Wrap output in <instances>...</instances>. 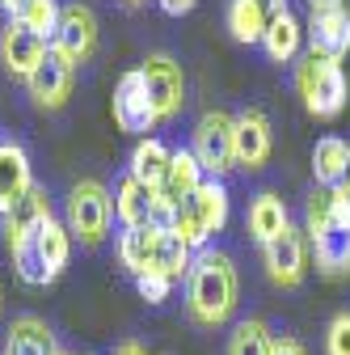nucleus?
<instances>
[{"label": "nucleus", "mask_w": 350, "mask_h": 355, "mask_svg": "<svg viewBox=\"0 0 350 355\" xmlns=\"http://www.w3.org/2000/svg\"><path fill=\"white\" fill-rule=\"evenodd\" d=\"M304 38H308L313 55H325V60L342 64L346 51H350V9H346V0H308Z\"/></svg>", "instance_id": "obj_6"}, {"label": "nucleus", "mask_w": 350, "mask_h": 355, "mask_svg": "<svg viewBox=\"0 0 350 355\" xmlns=\"http://www.w3.org/2000/svg\"><path fill=\"white\" fill-rule=\"evenodd\" d=\"M122 5H144V0H122Z\"/></svg>", "instance_id": "obj_38"}, {"label": "nucleus", "mask_w": 350, "mask_h": 355, "mask_svg": "<svg viewBox=\"0 0 350 355\" xmlns=\"http://www.w3.org/2000/svg\"><path fill=\"white\" fill-rule=\"evenodd\" d=\"M342 187L350 191V161H346V173H342Z\"/></svg>", "instance_id": "obj_37"}, {"label": "nucleus", "mask_w": 350, "mask_h": 355, "mask_svg": "<svg viewBox=\"0 0 350 355\" xmlns=\"http://www.w3.org/2000/svg\"><path fill=\"white\" fill-rule=\"evenodd\" d=\"M287 9V0H228V9H224V26L237 42H261V34H266V21L275 13Z\"/></svg>", "instance_id": "obj_16"}, {"label": "nucleus", "mask_w": 350, "mask_h": 355, "mask_svg": "<svg viewBox=\"0 0 350 355\" xmlns=\"http://www.w3.org/2000/svg\"><path fill=\"white\" fill-rule=\"evenodd\" d=\"M55 351H59L55 334L42 318H34V313L13 318V326L5 334V355H55Z\"/></svg>", "instance_id": "obj_23"}, {"label": "nucleus", "mask_w": 350, "mask_h": 355, "mask_svg": "<svg viewBox=\"0 0 350 355\" xmlns=\"http://www.w3.org/2000/svg\"><path fill=\"white\" fill-rule=\"evenodd\" d=\"M55 355H72V351H64V347H59V351H55Z\"/></svg>", "instance_id": "obj_40"}, {"label": "nucleus", "mask_w": 350, "mask_h": 355, "mask_svg": "<svg viewBox=\"0 0 350 355\" xmlns=\"http://www.w3.org/2000/svg\"><path fill=\"white\" fill-rule=\"evenodd\" d=\"M152 207H156V191L136 182L131 173L118 178L114 187V216L122 229H136V225H152Z\"/></svg>", "instance_id": "obj_21"}, {"label": "nucleus", "mask_w": 350, "mask_h": 355, "mask_svg": "<svg viewBox=\"0 0 350 355\" xmlns=\"http://www.w3.org/2000/svg\"><path fill=\"white\" fill-rule=\"evenodd\" d=\"M89 355H93V351H89Z\"/></svg>", "instance_id": "obj_41"}, {"label": "nucleus", "mask_w": 350, "mask_h": 355, "mask_svg": "<svg viewBox=\"0 0 350 355\" xmlns=\"http://www.w3.org/2000/svg\"><path fill=\"white\" fill-rule=\"evenodd\" d=\"M156 5H160V9H165L169 17H186V13H190V9L199 5V0H156Z\"/></svg>", "instance_id": "obj_34"}, {"label": "nucleus", "mask_w": 350, "mask_h": 355, "mask_svg": "<svg viewBox=\"0 0 350 355\" xmlns=\"http://www.w3.org/2000/svg\"><path fill=\"white\" fill-rule=\"evenodd\" d=\"M325 355H350V309L333 313V322L325 326Z\"/></svg>", "instance_id": "obj_30"}, {"label": "nucleus", "mask_w": 350, "mask_h": 355, "mask_svg": "<svg viewBox=\"0 0 350 355\" xmlns=\"http://www.w3.org/2000/svg\"><path fill=\"white\" fill-rule=\"evenodd\" d=\"M270 355H308V347H304L295 334H275V343H270Z\"/></svg>", "instance_id": "obj_33"}, {"label": "nucleus", "mask_w": 350, "mask_h": 355, "mask_svg": "<svg viewBox=\"0 0 350 355\" xmlns=\"http://www.w3.org/2000/svg\"><path fill=\"white\" fill-rule=\"evenodd\" d=\"M203 178H207V173H203V165L194 161L190 148H173V153H169V169H165V182H160L156 195L182 207V203L203 187Z\"/></svg>", "instance_id": "obj_20"}, {"label": "nucleus", "mask_w": 350, "mask_h": 355, "mask_svg": "<svg viewBox=\"0 0 350 355\" xmlns=\"http://www.w3.org/2000/svg\"><path fill=\"white\" fill-rule=\"evenodd\" d=\"M34 187V169H30V153L9 140V136H0V216H9Z\"/></svg>", "instance_id": "obj_15"}, {"label": "nucleus", "mask_w": 350, "mask_h": 355, "mask_svg": "<svg viewBox=\"0 0 350 355\" xmlns=\"http://www.w3.org/2000/svg\"><path fill=\"white\" fill-rule=\"evenodd\" d=\"M313 258L325 279L350 275V229H329V233L313 237Z\"/></svg>", "instance_id": "obj_25"}, {"label": "nucleus", "mask_w": 350, "mask_h": 355, "mask_svg": "<svg viewBox=\"0 0 350 355\" xmlns=\"http://www.w3.org/2000/svg\"><path fill=\"white\" fill-rule=\"evenodd\" d=\"M110 110H114V123H118L122 131H131V136H140V140H144L148 131L160 123L140 68H131V72H122V76H118L114 98H110Z\"/></svg>", "instance_id": "obj_8"}, {"label": "nucleus", "mask_w": 350, "mask_h": 355, "mask_svg": "<svg viewBox=\"0 0 350 355\" xmlns=\"http://www.w3.org/2000/svg\"><path fill=\"white\" fill-rule=\"evenodd\" d=\"M190 153L207 178H224L228 169H237V161H232V114L207 110L190 131Z\"/></svg>", "instance_id": "obj_7"}, {"label": "nucleus", "mask_w": 350, "mask_h": 355, "mask_svg": "<svg viewBox=\"0 0 350 355\" xmlns=\"http://www.w3.org/2000/svg\"><path fill=\"white\" fill-rule=\"evenodd\" d=\"M59 13H64L59 0H30V5L21 9V17H17V21H26L34 34H42V38L51 42V34H55V26H59Z\"/></svg>", "instance_id": "obj_29"}, {"label": "nucleus", "mask_w": 350, "mask_h": 355, "mask_svg": "<svg viewBox=\"0 0 350 355\" xmlns=\"http://www.w3.org/2000/svg\"><path fill=\"white\" fill-rule=\"evenodd\" d=\"M295 94L304 102V110H308L313 119H338L346 110V94H350V85H346V72L338 60H325V55H304L295 60Z\"/></svg>", "instance_id": "obj_4"}, {"label": "nucleus", "mask_w": 350, "mask_h": 355, "mask_svg": "<svg viewBox=\"0 0 350 355\" xmlns=\"http://www.w3.org/2000/svg\"><path fill=\"white\" fill-rule=\"evenodd\" d=\"M114 355H148V351H144V347H140L136 338H122V343L114 347Z\"/></svg>", "instance_id": "obj_35"}, {"label": "nucleus", "mask_w": 350, "mask_h": 355, "mask_svg": "<svg viewBox=\"0 0 350 355\" xmlns=\"http://www.w3.org/2000/svg\"><path fill=\"white\" fill-rule=\"evenodd\" d=\"M346 161H350V144L338 140V136H321L317 148H313V178H317V187H342Z\"/></svg>", "instance_id": "obj_26"}, {"label": "nucleus", "mask_w": 350, "mask_h": 355, "mask_svg": "<svg viewBox=\"0 0 350 355\" xmlns=\"http://www.w3.org/2000/svg\"><path fill=\"white\" fill-rule=\"evenodd\" d=\"M110 220H114V195L98 178H80L64 199V229L80 245H102L110 237Z\"/></svg>", "instance_id": "obj_5"}, {"label": "nucleus", "mask_w": 350, "mask_h": 355, "mask_svg": "<svg viewBox=\"0 0 350 355\" xmlns=\"http://www.w3.org/2000/svg\"><path fill=\"white\" fill-rule=\"evenodd\" d=\"M237 300H241V275H237V262L224 250H199L190 271H186V313L194 326H224L237 313Z\"/></svg>", "instance_id": "obj_1"}, {"label": "nucleus", "mask_w": 350, "mask_h": 355, "mask_svg": "<svg viewBox=\"0 0 350 355\" xmlns=\"http://www.w3.org/2000/svg\"><path fill=\"white\" fill-rule=\"evenodd\" d=\"M329 229H338L333 225V187H313L308 199H304V233L313 241Z\"/></svg>", "instance_id": "obj_27"}, {"label": "nucleus", "mask_w": 350, "mask_h": 355, "mask_svg": "<svg viewBox=\"0 0 350 355\" xmlns=\"http://www.w3.org/2000/svg\"><path fill=\"white\" fill-rule=\"evenodd\" d=\"M51 216V195H47V187H30V195L9 211V216H0V233H5V250L13 254L38 225H42V220H47Z\"/></svg>", "instance_id": "obj_17"}, {"label": "nucleus", "mask_w": 350, "mask_h": 355, "mask_svg": "<svg viewBox=\"0 0 350 355\" xmlns=\"http://www.w3.org/2000/svg\"><path fill=\"white\" fill-rule=\"evenodd\" d=\"M270 148H275V127L257 106L232 114V161H237V169H249V173L261 169L270 161Z\"/></svg>", "instance_id": "obj_12"}, {"label": "nucleus", "mask_w": 350, "mask_h": 355, "mask_svg": "<svg viewBox=\"0 0 350 355\" xmlns=\"http://www.w3.org/2000/svg\"><path fill=\"white\" fill-rule=\"evenodd\" d=\"M333 225L350 229V191L346 187H333Z\"/></svg>", "instance_id": "obj_32"}, {"label": "nucleus", "mask_w": 350, "mask_h": 355, "mask_svg": "<svg viewBox=\"0 0 350 355\" xmlns=\"http://www.w3.org/2000/svg\"><path fill=\"white\" fill-rule=\"evenodd\" d=\"M291 225V216H287V203L275 195V191H257L249 199V211H245V229L257 245H270L283 229Z\"/></svg>", "instance_id": "obj_19"}, {"label": "nucleus", "mask_w": 350, "mask_h": 355, "mask_svg": "<svg viewBox=\"0 0 350 355\" xmlns=\"http://www.w3.org/2000/svg\"><path fill=\"white\" fill-rule=\"evenodd\" d=\"M118 262L127 266L131 275H165L178 284L186 271L194 254L173 237L169 229H156V225H136V229H122L118 233Z\"/></svg>", "instance_id": "obj_2"}, {"label": "nucleus", "mask_w": 350, "mask_h": 355, "mask_svg": "<svg viewBox=\"0 0 350 355\" xmlns=\"http://www.w3.org/2000/svg\"><path fill=\"white\" fill-rule=\"evenodd\" d=\"M169 153H173V148H165L156 136H144L136 148H131L127 173L136 178V182H144V187L160 191V182H165V169H169Z\"/></svg>", "instance_id": "obj_24"}, {"label": "nucleus", "mask_w": 350, "mask_h": 355, "mask_svg": "<svg viewBox=\"0 0 350 355\" xmlns=\"http://www.w3.org/2000/svg\"><path fill=\"white\" fill-rule=\"evenodd\" d=\"M51 51L64 55L72 68H80L84 60L98 51V13H93L89 5H80V0L64 5L59 26H55V34H51Z\"/></svg>", "instance_id": "obj_9"}, {"label": "nucleus", "mask_w": 350, "mask_h": 355, "mask_svg": "<svg viewBox=\"0 0 350 355\" xmlns=\"http://www.w3.org/2000/svg\"><path fill=\"white\" fill-rule=\"evenodd\" d=\"M136 288H140V296H144L148 304H165V300H169L173 279H165V275H140V279H136Z\"/></svg>", "instance_id": "obj_31"}, {"label": "nucleus", "mask_w": 350, "mask_h": 355, "mask_svg": "<svg viewBox=\"0 0 350 355\" xmlns=\"http://www.w3.org/2000/svg\"><path fill=\"white\" fill-rule=\"evenodd\" d=\"M72 85H76V68L64 55H55V51H47V60H42L30 72V80H26L34 106H42V110H59L72 98Z\"/></svg>", "instance_id": "obj_14"}, {"label": "nucleus", "mask_w": 350, "mask_h": 355, "mask_svg": "<svg viewBox=\"0 0 350 355\" xmlns=\"http://www.w3.org/2000/svg\"><path fill=\"white\" fill-rule=\"evenodd\" d=\"M300 47H304V21L291 9L275 13L266 21V34H261V51H266L275 64H291L300 55Z\"/></svg>", "instance_id": "obj_22"}, {"label": "nucleus", "mask_w": 350, "mask_h": 355, "mask_svg": "<svg viewBox=\"0 0 350 355\" xmlns=\"http://www.w3.org/2000/svg\"><path fill=\"white\" fill-rule=\"evenodd\" d=\"M261 266H266V279L279 288H300L308 275V241L300 229H283L270 245H261Z\"/></svg>", "instance_id": "obj_11"}, {"label": "nucleus", "mask_w": 350, "mask_h": 355, "mask_svg": "<svg viewBox=\"0 0 350 355\" xmlns=\"http://www.w3.org/2000/svg\"><path fill=\"white\" fill-rule=\"evenodd\" d=\"M270 343H275L270 326L261 322V318H249V322H241V326L232 330L228 355H270Z\"/></svg>", "instance_id": "obj_28"}, {"label": "nucleus", "mask_w": 350, "mask_h": 355, "mask_svg": "<svg viewBox=\"0 0 350 355\" xmlns=\"http://www.w3.org/2000/svg\"><path fill=\"white\" fill-rule=\"evenodd\" d=\"M26 5H30V0H0V9H5V13H9V21H17Z\"/></svg>", "instance_id": "obj_36"}, {"label": "nucleus", "mask_w": 350, "mask_h": 355, "mask_svg": "<svg viewBox=\"0 0 350 355\" xmlns=\"http://www.w3.org/2000/svg\"><path fill=\"white\" fill-rule=\"evenodd\" d=\"M0 309H5V288H0Z\"/></svg>", "instance_id": "obj_39"}, {"label": "nucleus", "mask_w": 350, "mask_h": 355, "mask_svg": "<svg viewBox=\"0 0 350 355\" xmlns=\"http://www.w3.org/2000/svg\"><path fill=\"white\" fill-rule=\"evenodd\" d=\"M182 207H190V216L199 220V229H203L207 237H215V233L228 225V211H232V199H228L224 178H203V187H199Z\"/></svg>", "instance_id": "obj_18"}, {"label": "nucleus", "mask_w": 350, "mask_h": 355, "mask_svg": "<svg viewBox=\"0 0 350 355\" xmlns=\"http://www.w3.org/2000/svg\"><path fill=\"white\" fill-rule=\"evenodd\" d=\"M47 51H51V42L42 34H34L26 21H5L0 26V64H5L9 76L30 80V72L47 60Z\"/></svg>", "instance_id": "obj_13"}, {"label": "nucleus", "mask_w": 350, "mask_h": 355, "mask_svg": "<svg viewBox=\"0 0 350 355\" xmlns=\"http://www.w3.org/2000/svg\"><path fill=\"white\" fill-rule=\"evenodd\" d=\"M68 258H72V233L64 229V220L47 216L42 225L13 250V266L17 275L30 288H47L68 271Z\"/></svg>", "instance_id": "obj_3"}, {"label": "nucleus", "mask_w": 350, "mask_h": 355, "mask_svg": "<svg viewBox=\"0 0 350 355\" xmlns=\"http://www.w3.org/2000/svg\"><path fill=\"white\" fill-rule=\"evenodd\" d=\"M140 72H144V85H148V94H152L156 119L169 123L173 114L186 106V72H182V64L173 60V55H165V51H152L140 64Z\"/></svg>", "instance_id": "obj_10"}]
</instances>
